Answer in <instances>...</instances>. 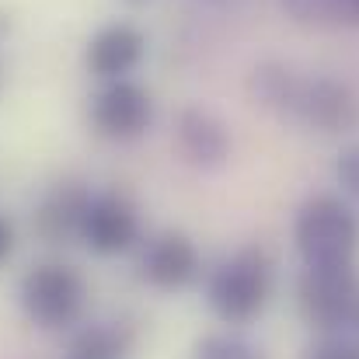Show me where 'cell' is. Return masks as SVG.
<instances>
[{
  "mask_svg": "<svg viewBox=\"0 0 359 359\" xmlns=\"http://www.w3.org/2000/svg\"><path fill=\"white\" fill-rule=\"evenodd\" d=\"M335 175H339V182H342L353 196H359V143L342 150V157H339V164H335Z\"/></svg>",
  "mask_w": 359,
  "mask_h": 359,
  "instance_id": "2e32d148",
  "label": "cell"
},
{
  "mask_svg": "<svg viewBox=\"0 0 359 359\" xmlns=\"http://www.w3.org/2000/svg\"><path fill=\"white\" fill-rule=\"evenodd\" d=\"M272 293V265L262 248H244L234 258H227L206 286V300L213 314L227 325L255 321Z\"/></svg>",
  "mask_w": 359,
  "mask_h": 359,
  "instance_id": "7a4b0ae2",
  "label": "cell"
},
{
  "mask_svg": "<svg viewBox=\"0 0 359 359\" xmlns=\"http://www.w3.org/2000/svg\"><path fill=\"white\" fill-rule=\"evenodd\" d=\"M297 119L321 133H353L359 129V95L332 77H311L304 81V98Z\"/></svg>",
  "mask_w": 359,
  "mask_h": 359,
  "instance_id": "52a82bcc",
  "label": "cell"
},
{
  "mask_svg": "<svg viewBox=\"0 0 359 359\" xmlns=\"http://www.w3.org/2000/svg\"><path fill=\"white\" fill-rule=\"evenodd\" d=\"M297 307L318 332H342L359 325V276L346 265H307L297 283Z\"/></svg>",
  "mask_w": 359,
  "mask_h": 359,
  "instance_id": "3957f363",
  "label": "cell"
},
{
  "mask_svg": "<svg viewBox=\"0 0 359 359\" xmlns=\"http://www.w3.org/2000/svg\"><path fill=\"white\" fill-rule=\"evenodd\" d=\"M88 203H91V192L84 185H77V182L56 185L35 206V217H32L35 234L46 244H67V241L81 238V224H84Z\"/></svg>",
  "mask_w": 359,
  "mask_h": 359,
  "instance_id": "30bf717a",
  "label": "cell"
},
{
  "mask_svg": "<svg viewBox=\"0 0 359 359\" xmlns=\"http://www.w3.org/2000/svg\"><path fill=\"white\" fill-rule=\"evenodd\" d=\"M175 140H178V150L199 164V168H217L227 161L231 154V136H227V126L203 112V109H185L178 116V126H175Z\"/></svg>",
  "mask_w": 359,
  "mask_h": 359,
  "instance_id": "8fae6325",
  "label": "cell"
},
{
  "mask_svg": "<svg viewBox=\"0 0 359 359\" xmlns=\"http://www.w3.org/2000/svg\"><path fill=\"white\" fill-rule=\"evenodd\" d=\"M18 297H21V307L25 314L39 325V328H49V332H60V328H70L81 311H84V279L74 265H63V262H42V265H32L18 286Z\"/></svg>",
  "mask_w": 359,
  "mask_h": 359,
  "instance_id": "277c9868",
  "label": "cell"
},
{
  "mask_svg": "<svg viewBox=\"0 0 359 359\" xmlns=\"http://www.w3.org/2000/svg\"><path fill=\"white\" fill-rule=\"evenodd\" d=\"M196 272H199V251L178 231L157 234L147 244L140 262V276L157 290H182L196 279Z\"/></svg>",
  "mask_w": 359,
  "mask_h": 359,
  "instance_id": "9c48e42d",
  "label": "cell"
},
{
  "mask_svg": "<svg viewBox=\"0 0 359 359\" xmlns=\"http://www.w3.org/2000/svg\"><path fill=\"white\" fill-rule=\"evenodd\" d=\"M133 349V328L126 321H98L77 332L70 359H126Z\"/></svg>",
  "mask_w": 359,
  "mask_h": 359,
  "instance_id": "4fadbf2b",
  "label": "cell"
},
{
  "mask_svg": "<svg viewBox=\"0 0 359 359\" xmlns=\"http://www.w3.org/2000/svg\"><path fill=\"white\" fill-rule=\"evenodd\" d=\"M192 359H262V349L241 335H206L196 342Z\"/></svg>",
  "mask_w": 359,
  "mask_h": 359,
  "instance_id": "5bb4252c",
  "label": "cell"
},
{
  "mask_svg": "<svg viewBox=\"0 0 359 359\" xmlns=\"http://www.w3.org/2000/svg\"><path fill=\"white\" fill-rule=\"evenodd\" d=\"M304 359H359V342H349V339H321L314 342Z\"/></svg>",
  "mask_w": 359,
  "mask_h": 359,
  "instance_id": "9a60e30c",
  "label": "cell"
},
{
  "mask_svg": "<svg viewBox=\"0 0 359 359\" xmlns=\"http://www.w3.org/2000/svg\"><path fill=\"white\" fill-rule=\"evenodd\" d=\"M0 88H4V63H0Z\"/></svg>",
  "mask_w": 359,
  "mask_h": 359,
  "instance_id": "d6986e66",
  "label": "cell"
},
{
  "mask_svg": "<svg viewBox=\"0 0 359 359\" xmlns=\"http://www.w3.org/2000/svg\"><path fill=\"white\" fill-rule=\"evenodd\" d=\"M91 122L109 140H136L154 122V98L143 84L129 77L105 81V88L91 102Z\"/></svg>",
  "mask_w": 359,
  "mask_h": 359,
  "instance_id": "5b68a950",
  "label": "cell"
},
{
  "mask_svg": "<svg viewBox=\"0 0 359 359\" xmlns=\"http://www.w3.org/2000/svg\"><path fill=\"white\" fill-rule=\"evenodd\" d=\"M293 241L307 265H346L359 244V217L339 196H314L293 220Z\"/></svg>",
  "mask_w": 359,
  "mask_h": 359,
  "instance_id": "6da1fadb",
  "label": "cell"
},
{
  "mask_svg": "<svg viewBox=\"0 0 359 359\" xmlns=\"http://www.w3.org/2000/svg\"><path fill=\"white\" fill-rule=\"evenodd\" d=\"M140 238V217L133 210L129 199H122L116 192H102L91 196L84 224H81V241L98 251V255H122L129 251Z\"/></svg>",
  "mask_w": 359,
  "mask_h": 359,
  "instance_id": "8992f818",
  "label": "cell"
},
{
  "mask_svg": "<svg viewBox=\"0 0 359 359\" xmlns=\"http://www.w3.org/2000/svg\"><path fill=\"white\" fill-rule=\"evenodd\" d=\"M251 98H255V105H262L269 112L297 119L300 98H304V77H297L283 63H262L251 74Z\"/></svg>",
  "mask_w": 359,
  "mask_h": 359,
  "instance_id": "7c38bea8",
  "label": "cell"
},
{
  "mask_svg": "<svg viewBox=\"0 0 359 359\" xmlns=\"http://www.w3.org/2000/svg\"><path fill=\"white\" fill-rule=\"evenodd\" d=\"M143 53H147L143 32L129 21H116L91 35V42L84 49V63L98 81H122L140 67Z\"/></svg>",
  "mask_w": 359,
  "mask_h": 359,
  "instance_id": "ba28073f",
  "label": "cell"
},
{
  "mask_svg": "<svg viewBox=\"0 0 359 359\" xmlns=\"http://www.w3.org/2000/svg\"><path fill=\"white\" fill-rule=\"evenodd\" d=\"M11 251H14V231H11V224L0 217V262H4Z\"/></svg>",
  "mask_w": 359,
  "mask_h": 359,
  "instance_id": "e0dca14e",
  "label": "cell"
},
{
  "mask_svg": "<svg viewBox=\"0 0 359 359\" xmlns=\"http://www.w3.org/2000/svg\"><path fill=\"white\" fill-rule=\"evenodd\" d=\"M342 4H346V11H349L353 18H359V0H342Z\"/></svg>",
  "mask_w": 359,
  "mask_h": 359,
  "instance_id": "ac0fdd59",
  "label": "cell"
}]
</instances>
